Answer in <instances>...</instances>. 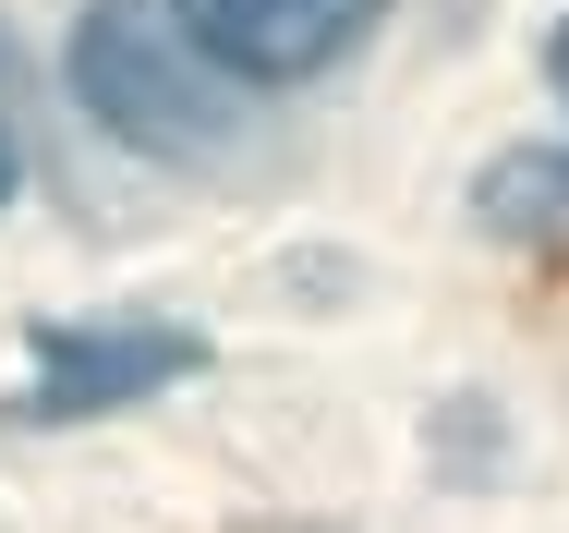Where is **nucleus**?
<instances>
[{
    "label": "nucleus",
    "instance_id": "f257e3e1",
    "mask_svg": "<svg viewBox=\"0 0 569 533\" xmlns=\"http://www.w3.org/2000/svg\"><path fill=\"white\" fill-rule=\"evenodd\" d=\"M207 61V49H194ZM182 61V37H158V12L146 0H98L86 12V37H73V86H86V109L110 121V134H133L146 158H194V146H219L230 134V98Z\"/></svg>",
    "mask_w": 569,
    "mask_h": 533
},
{
    "label": "nucleus",
    "instance_id": "f03ea898",
    "mask_svg": "<svg viewBox=\"0 0 569 533\" xmlns=\"http://www.w3.org/2000/svg\"><path fill=\"white\" fill-rule=\"evenodd\" d=\"M376 12L388 0H170V24L219 73H254V86H303V73L351 61L376 37Z\"/></svg>",
    "mask_w": 569,
    "mask_h": 533
},
{
    "label": "nucleus",
    "instance_id": "7ed1b4c3",
    "mask_svg": "<svg viewBox=\"0 0 569 533\" xmlns=\"http://www.w3.org/2000/svg\"><path fill=\"white\" fill-rule=\"evenodd\" d=\"M24 352H37V376H24V413H37V425H73V413H110V401H146V388L194 376V327H158V316L37 327Z\"/></svg>",
    "mask_w": 569,
    "mask_h": 533
},
{
    "label": "nucleus",
    "instance_id": "20e7f679",
    "mask_svg": "<svg viewBox=\"0 0 569 533\" xmlns=\"http://www.w3.org/2000/svg\"><path fill=\"white\" fill-rule=\"evenodd\" d=\"M24 182V73H12V24H0V207Z\"/></svg>",
    "mask_w": 569,
    "mask_h": 533
},
{
    "label": "nucleus",
    "instance_id": "39448f33",
    "mask_svg": "<svg viewBox=\"0 0 569 533\" xmlns=\"http://www.w3.org/2000/svg\"><path fill=\"white\" fill-rule=\"evenodd\" d=\"M546 73H558V98H569V24H558V49H546Z\"/></svg>",
    "mask_w": 569,
    "mask_h": 533
}]
</instances>
